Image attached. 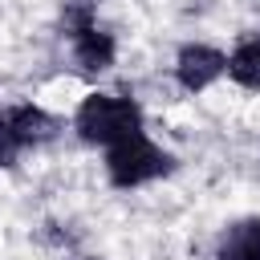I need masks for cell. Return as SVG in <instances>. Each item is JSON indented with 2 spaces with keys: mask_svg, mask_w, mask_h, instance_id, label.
Here are the masks:
<instances>
[{
  "mask_svg": "<svg viewBox=\"0 0 260 260\" xmlns=\"http://www.w3.org/2000/svg\"><path fill=\"white\" fill-rule=\"evenodd\" d=\"M228 81L248 93H260V28H252L228 49Z\"/></svg>",
  "mask_w": 260,
  "mask_h": 260,
  "instance_id": "7",
  "label": "cell"
},
{
  "mask_svg": "<svg viewBox=\"0 0 260 260\" xmlns=\"http://www.w3.org/2000/svg\"><path fill=\"white\" fill-rule=\"evenodd\" d=\"M65 260H106V256H65Z\"/></svg>",
  "mask_w": 260,
  "mask_h": 260,
  "instance_id": "9",
  "label": "cell"
},
{
  "mask_svg": "<svg viewBox=\"0 0 260 260\" xmlns=\"http://www.w3.org/2000/svg\"><path fill=\"white\" fill-rule=\"evenodd\" d=\"M215 260H260V215L228 219L211 248Z\"/></svg>",
  "mask_w": 260,
  "mask_h": 260,
  "instance_id": "6",
  "label": "cell"
},
{
  "mask_svg": "<svg viewBox=\"0 0 260 260\" xmlns=\"http://www.w3.org/2000/svg\"><path fill=\"white\" fill-rule=\"evenodd\" d=\"M179 171L175 150H167L162 142H154L146 130L130 134L114 146L102 150V175L114 191H142L150 183H162Z\"/></svg>",
  "mask_w": 260,
  "mask_h": 260,
  "instance_id": "2",
  "label": "cell"
},
{
  "mask_svg": "<svg viewBox=\"0 0 260 260\" xmlns=\"http://www.w3.org/2000/svg\"><path fill=\"white\" fill-rule=\"evenodd\" d=\"M69 130L77 134V142L93 146V150H106L130 134H142L146 130V110L138 98L130 93H110V89H89L77 106H73V118H69Z\"/></svg>",
  "mask_w": 260,
  "mask_h": 260,
  "instance_id": "1",
  "label": "cell"
},
{
  "mask_svg": "<svg viewBox=\"0 0 260 260\" xmlns=\"http://www.w3.org/2000/svg\"><path fill=\"white\" fill-rule=\"evenodd\" d=\"M4 114H8V122H12V130H16V138L24 142V150H41V146H49V142L61 134V118L49 114V110L37 106V102H8Z\"/></svg>",
  "mask_w": 260,
  "mask_h": 260,
  "instance_id": "5",
  "label": "cell"
},
{
  "mask_svg": "<svg viewBox=\"0 0 260 260\" xmlns=\"http://www.w3.org/2000/svg\"><path fill=\"white\" fill-rule=\"evenodd\" d=\"M24 154H28V150H24V142L16 138V130H12V122H8V114H4V106H0V171H12Z\"/></svg>",
  "mask_w": 260,
  "mask_h": 260,
  "instance_id": "8",
  "label": "cell"
},
{
  "mask_svg": "<svg viewBox=\"0 0 260 260\" xmlns=\"http://www.w3.org/2000/svg\"><path fill=\"white\" fill-rule=\"evenodd\" d=\"M65 41H69V57H73L77 73H85V77H102L118 61V37L102 20H89L73 32H65Z\"/></svg>",
  "mask_w": 260,
  "mask_h": 260,
  "instance_id": "4",
  "label": "cell"
},
{
  "mask_svg": "<svg viewBox=\"0 0 260 260\" xmlns=\"http://www.w3.org/2000/svg\"><path fill=\"white\" fill-rule=\"evenodd\" d=\"M171 77L183 93H207L211 85H219L228 77V49L211 45V41H183L175 49L171 61Z\"/></svg>",
  "mask_w": 260,
  "mask_h": 260,
  "instance_id": "3",
  "label": "cell"
}]
</instances>
